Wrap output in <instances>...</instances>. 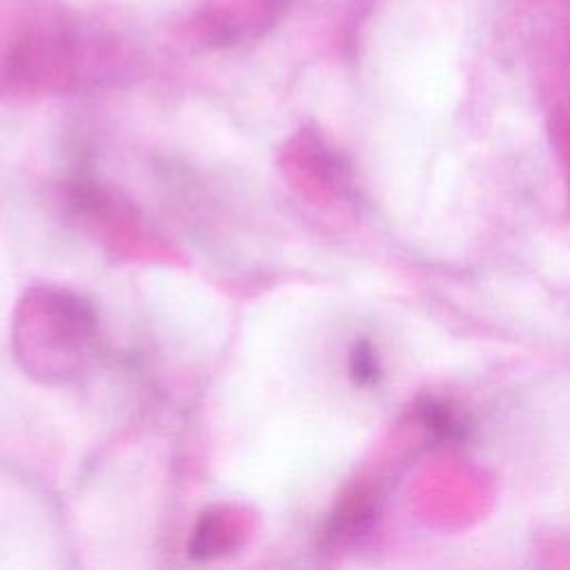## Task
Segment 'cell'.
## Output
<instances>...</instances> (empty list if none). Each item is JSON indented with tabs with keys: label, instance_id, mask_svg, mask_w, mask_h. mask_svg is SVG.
<instances>
[{
	"label": "cell",
	"instance_id": "cell-1",
	"mask_svg": "<svg viewBox=\"0 0 570 570\" xmlns=\"http://www.w3.org/2000/svg\"><path fill=\"white\" fill-rule=\"evenodd\" d=\"M240 534L243 519L238 512H234L229 505L209 508L200 514L191 532L189 554L194 559H218L229 554L240 543Z\"/></svg>",
	"mask_w": 570,
	"mask_h": 570
},
{
	"label": "cell",
	"instance_id": "cell-2",
	"mask_svg": "<svg viewBox=\"0 0 570 570\" xmlns=\"http://www.w3.org/2000/svg\"><path fill=\"white\" fill-rule=\"evenodd\" d=\"M352 374L361 381L367 383L376 376V361L372 356V350L367 345H358L352 354Z\"/></svg>",
	"mask_w": 570,
	"mask_h": 570
}]
</instances>
